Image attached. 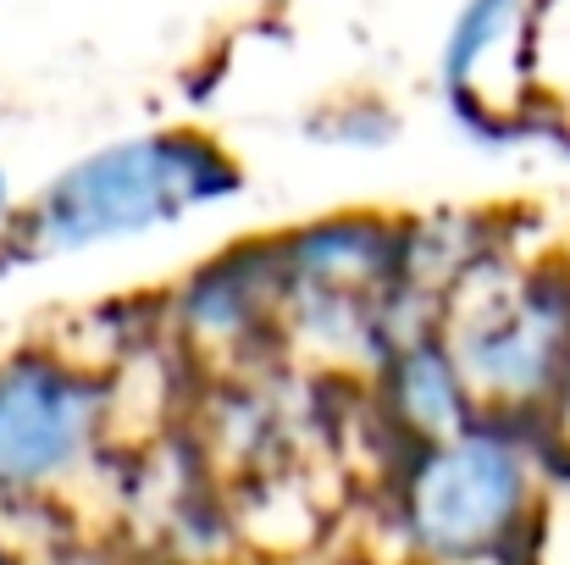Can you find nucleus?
Returning <instances> with one entry per match:
<instances>
[{"instance_id": "obj_1", "label": "nucleus", "mask_w": 570, "mask_h": 565, "mask_svg": "<svg viewBox=\"0 0 570 565\" xmlns=\"http://www.w3.org/2000/svg\"><path fill=\"white\" fill-rule=\"evenodd\" d=\"M238 162L199 128H156L134 139H111L72 167H61L39 188L11 244L28 261H61L83 250H106L122 238H145L161 227H178L205 205L238 194Z\"/></svg>"}, {"instance_id": "obj_2", "label": "nucleus", "mask_w": 570, "mask_h": 565, "mask_svg": "<svg viewBox=\"0 0 570 565\" xmlns=\"http://www.w3.org/2000/svg\"><path fill=\"white\" fill-rule=\"evenodd\" d=\"M393 522L415 565H515L543 522V438L527 416H476L410 449Z\"/></svg>"}, {"instance_id": "obj_8", "label": "nucleus", "mask_w": 570, "mask_h": 565, "mask_svg": "<svg viewBox=\"0 0 570 565\" xmlns=\"http://www.w3.org/2000/svg\"><path fill=\"white\" fill-rule=\"evenodd\" d=\"M17 216H22V205H17V194H11V178L0 173V244H11V227H17Z\"/></svg>"}, {"instance_id": "obj_6", "label": "nucleus", "mask_w": 570, "mask_h": 565, "mask_svg": "<svg viewBox=\"0 0 570 565\" xmlns=\"http://www.w3.org/2000/svg\"><path fill=\"white\" fill-rule=\"evenodd\" d=\"M377 399L393 421L399 438H410V449L421 444H438V438H454L465 432L476 416H488L471 393V382L460 372L454 350L443 333H426V339H410L399 344L387 361L377 367Z\"/></svg>"}, {"instance_id": "obj_4", "label": "nucleus", "mask_w": 570, "mask_h": 565, "mask_svg": "<svg viewBox=\"0 0 570 565\" xmlns=\"http://www.w3.org/2000/svg\"><path fill=\"white\" fill-rule=\"evenodd\" d=\"M111 388L67 350L0 355V505H39L100 460Z\"/></svg>"}, {"instance_id": "obj_10", "label": "nucleus", "mask_w": 570, "mask_h": 565, "mask_svg": "<svg viewBox=\"0 0 570 565\" xmlns=\"http://www.w3.org/2000/svg\"><path fill=\"white\" fill-rule=\"evenodd\" d=\"M0 565H22L17 555H11V544H6V538H0Z\"/></svg>"}, {"instance_id": "obj_7", "label": "nucleus", "mask_w": 570, "mask_h": 565, "mask_svg": "<svg viewBox=\"0 0 570 565\" xmlns=\"http://www.w3.org/2000/svg\"><path fill=\"white\" fill-rule=\"evenodd\" d=\"M538 0H465L449 39H443V84L449 95H471L476 72L521 33V22L532 17Z\"/></svg>"}, {"instance_id": "obj_9", "label": "nucleus", "mask_w": 570, "mask_h": 565, "mask_svg": "<svg viewBox=\"0 0 570 565\" xmlns=\"http://www.w3.org/2000/svg\"><path fill=\"white\" fill-rule=\"evenodd\" d=\"M549 427L560 432V444H570V372L560 382V393H554V410H549Z\"/></svg>"}, {"instance_id": "obj_5", "label": "nucleus", "mask_w": 570, "mask_h": 565, "mask_svg": "<svg viewBox=\"0 0 570 565\" xmlns=\"http://www.w3.org/2000/svg\"><path fill=\"white\" fill-rule=\"evenodd\" d=\"M277 250L272 244H244L227 250L222 261L199 266L173 300V316L184 328V344L205 355H233L277 333Z\"/></svg>"}, {"instance_id": "obj_3", "label": "nucleus", "mask_w": 570, "mask_h": 565, "mask_svg": "<svg viewBox=\"0 0 570 565\" xmlns=\"http://www.w3.org/2000/svg\"><path fill=\"white\" fill-rule=\"evenodd\" d=\"M488 416L543 421L570 372V266L476 261L438 328Z\"/></svg>"}]
</instances>
